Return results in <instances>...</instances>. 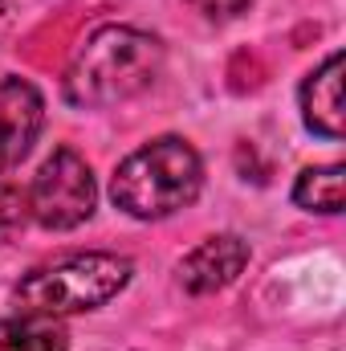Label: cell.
<instances>
[{
  "label": "cell",
  "instance_id": "8",
  "mask_svg": "<svg viewBox=\"0 0 346 351\" xmlns=\"http://www.w3.org/2000/svg\"><path fill=\"white\" fill-rule=\"evenodd\" d=\"M0 351H66V331L45 315L0 319Z\"/></svg>",
  "mask_w": 346,
  "mask_h": 351
},
{
  "label": "cell",
  "instance_id": "10",
  "mask_svg": "<svg viewBox=\"0 0 346 351\" xmlns=\"http://www.w3.org/2000/svg\"><path fill=\"white\" fill-rule=\"evenodd\" d=\"M25 221H29V196L0 176V241L16 237L25 229Z\"/></svg>",
  "mask_w": 346,
  "mask_h": 351
},
{
  "label": "cell",
  "instance_id": "9",
  "mask_svg": "<svg viewBox=\"0 0 346 351\" xmlns=\"http://www.w3.org/2000/svg\"><path fill=\"white\" fill-rule=\"evenodd\" d=\"M293 200L306 208V213H343V168L338 164H326V168H306L293 184Z\"/></svg>",
  "mask_w": 346,
  "mask_h": 351
},
{
  "label": "cell",
  "instance_id": "4",
  "mask_svg": "<svg viewBox=\"0 0 346 351\" xmlns=\"http://www.w3.org/2000/svg\"><path fill=\"white\" fill-rule=\"evenodd\" d=\"M29 217L45 229H78L94 217L98 184L90 164L74 147H57L29 184Z\"/></svg>",
  "mask_w": 346,
  "mask_h": 351
},
{
  "label": "cell",
  "instance_id": "7",
  "mask_svg": "<svg viewBox=\"0 0 346 351\" xmlns=\"http://www.w3.org/2000/svg\"><path fill=\"white\" fill-rule=\"evenodd\" d=\"M302 114L310 131L326 139H343V53H330L302 82Z\"/></svg>",
  "mask_w": 346,
  "mask_h": 351
},
{
  "label": "cell",
  "instance_id": "2",
  "mask_svg": "<svg viewBox=\"0 0 346 351\" xmlns=\"http://www.w3.org/2000/svg\"><path fill=\"white\" fill-rule=\"evenodd\" d=\"M200 184H204V164H200L196 147L183 143L179 135H163V139H151L147 147L131 152L114 168L110 196L127 217L159 221V217L187 208L200 196Z\"/></svg>",
  "mask_w": 346,
  "mask_h": 351
},
{
  "label": "cell",
  "instance_id": "11",
  "mask_svg": "<svg viewBox=\"0 0 346 351\" xmlns=\"http://www.w3.org/2000/svg\"><path fill=\"white\" fill-rule=\"evenodd\" d=\"M196 12H204L208 21H232V16H241L253 0H187Z\"/></svg>",
  "mask_w": 346,
  "mask_h": 351
},
{
  "label": "cell",
  "instance_id": "6",
  "mask_svg": "<svg viewBox=\"0 0 346 351\" xmlns=\"http://www.w3.org/2000/svg\"><path fill=\"white\" fill-rule=\"evenodd\" d=\"M245 262H249V245L237 233H220V237L200 241L179 262V282L191 294H212V290H224L245 269Z\"/></svg>",
  "mask_w": 346,
  "mask_h": 351
},
{
  "label": "cell",
  "instance_id": "1",
  "mask_svg": "<svg viewBox=\"0 0 346 351\" xmlns=\"http://www.w3.org/2000/svg\"><path fill=\"white\" fill-rule=\"evenodd\" d=\"M163 66V45L131 25H102L66 70V98L74 106H114L151 86Z\"/></svg>",
  "mask_w": 346,
  "mask_h": 351
},
{
  "label": "cell",
  "instance_id": "5",
  "mask_svg": "<svg viewBox=\"0 0 346 351\" xmlns=\"http://www.w3.org/2000/svg\"><path fill=\"white\" fill-rule=\"evenodd\" d=\"M45 123V102L33 82L4 78L0 82V176L12 172L37 143Z\"/></svg>",
  "mask_w": 346,
  "mask_h": 351
},
{
  "label": "cell",
  "instance_id": "3",
  "mask_svg": "<svg viewBox=\"0 0 346 351\" xmlns=\"http://www.w3.org/2000/svg\"><path fill=\"white\" fill-rule=\"evenodd\" d=\"M131 282V262L118 254H74L53 265L33 269L16 286V306L21 315H45V319H66L106 306L122 286Z\"/></svg>",
  "mask_w": 346,
  "mask_h": 351
},
{
  "label": "cell",
  "instance_id": "12",
  "mask_svg": "<svg viewBox=\"0 0 346 351\" xmlns=\"http://www.w3.org/2000/svg\"><path fill=\"white\" fill-rule=\"evenodd\" d=\"M0 12H4V0H0Z\"/></svg>",
  "mask_w": 346,
  "mask_h": 351
}]
</instances>
